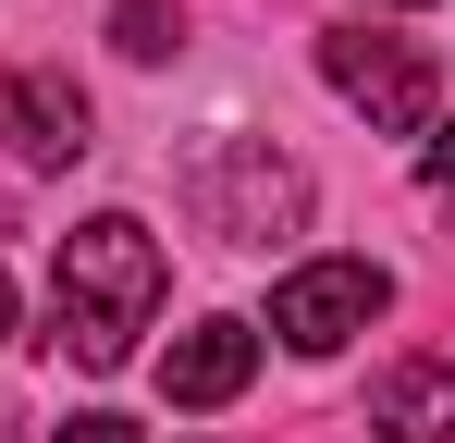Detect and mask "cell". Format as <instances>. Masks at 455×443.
I'll list each match as a JSON object with an SVG mask.
<instances>
[{"label": "cell", "mask_w": 455, "mask_h": 443, "mask_svg": "<svg viewBox=\"0 0 455 443\" xmlns=\"http://www.w3.org/2000/svg\"><path fill=\"white\" fill-rule=\"evenodd\" d=\"M160 284H172V259H160V234L136 210L75 222L62 234V284H50V345L75 369H124L136 333L160 320Z\"/></svg>", "instance_id": "1"}, {"label": "cell", "mask_w": 455, "mask_h": 443, "mask_svg": "<svg viewBox=\"0 0 455 443\" xmlns=\"http://www.w3.org/2000/svg\"><path fill=\"white\" fill-rule=\"evenodd\" d=\"M185 210L210 222L222 246H271V234H296L307 173L271 136H210V148H185Z\"/></svg>", "instance_id": "2"}, {"label": "cell", "mask_w": 455, "mask_h": 443, "mask_svg": "<svg viewBox=\"0 0 455 443\" xmlns=\"http://www.w3.org/2000/svg\"><path fill=\"white\" fill-rule=\"evenodd\" d=\"M320 74H332V99L345 111H370L381 136H419L431 124V50H406V37H370V25H332L320 37Z\"/></svg>", "instance_id": "3"}, {"label": "cell", "mask_w": 455, "mask_h": 443, "mask_svg": "<svg viewBox=\"0 0 455 443\" xmlns=\"http://www.w3.org/2000/svg\"><path fill=\"white\" fill-rule=\"evenodd\" d=\"M381 308H394V271H381V259H307V271H283V295H271V333H283L296 358H332L345 333H370Z\"/></svg>", "instance_id": "4"}, {"label": "cell", "mask_w": 455, "mask_h": 443, "mask_svg": "<svg viewBox=\"0 0 455 443\" xmlns=\"http://www.w3.org/2000/svg\"><path fill=\"white\" fill-rule=\"evenodd\" d=\"M246 382H259V333H246V320H197V333L160 358V394H172V407H234Z\"/></svg>", "instance_id": "5"}, {"label": "cell", "mask_w": 455, "mask_h": 443, "mask_svg": "<svg viewBox=\"0 0 455 443\" xmlns=\"http://www.w3.org/2000/svg\"><path fill=\"white\" fill-rule=\"evenodd\" d=\"M370 431L381 443H455V358H406L370 382Z\"/></svg>", "instance_id": "6"}, {"label": "cell", "mask_w": 455, "mask_h": 443, "mask_svg": "<svg viewBox=\"0 0 455 443\" xmlns=\"http://www.w3.org/2000/svg\"><path fill=\"white\" fill-rule=\"evenodd\" d=\"M0 136L25 148V160H75L86 148V99L62 74H0Z\"/></svg>", "instance_id": "7"}, {"label": "cell", "mask_w": 455, "mask_h": 443, "mask_svg": "<svg viewBox=\"0 0 455 443\" xmlns=\"http://www.w3.org/2000/svg\"><path fill=\"white\" fill-rule=\"evenodd\" d=\"M172 37H185V12H172V0H111V50H124V62H160Z\"/></svg>", "instance_id": "8"}, {"label": "cell", "mask_w": 455, "mask_h": 443, "mask_svg": "<svg viewBox=\"0 0 455 443\" xmlns=\"http://www.w3.org/2000/svg\"><path fill=\"white\" fill-rule=\"evenodd\" d=\"M62 443H136V431H124V419H99V407H86V419H62Z\"/></svg>", "instance_id": "9"}, {"label": "cell", "mask_w": 455, "mask_h": 443, "mask_svg": "<svg viewBox=\"0 0 455 443\" xmlns=\"http://www.w3.org/2000/svg\"><path fill=\"white\" fill-rule=\"evenodd\" d=\"M431 185H455V124H443V136H431Z\"/></svg>", "instance_id": "10"}, {"label": "cell", "mask_w": 455, "mask_h": 443, "mask_svg": "<svg viewBox=\"0 0 455 443\" xmlns=\"http://www.w3.org/2000/svg\"><path fill=\"white\" fill-rule=\"evenodd\" d=\"M0 333H12V271H0Z\"/></svg>", "instance_id": "11"}, {"label": "cell", "mask_w": 455, "mask_h": 443, "mask_svg": "<svg viewBox=\"0 0 455 443\" xmlns=\"http://www.w3.org/2000/svg\"><path fill=\"white\" fill-rule=\"evenodd\" d=\"M381 12H419V0H381Z\"/></svg>", "instance_id": "12"}]
</instances>
